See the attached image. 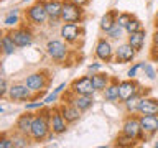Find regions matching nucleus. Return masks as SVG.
<instances>
[{"label": "nucleus", "mask_w": 158, "mask_h": 148, "mask_svg": "<svg viewBox=\"0 0 158 148\" xmlns=\"http://www.w3.org/2000/svg\"><path fill=\"white\" fill-rule=\"evenodd\" d=\"M64 96H68V99L63 97L64 102H71L73 105H76L81 112H86L94 105V97L92 96H76V94H73L71 91L68 94H64Z\"/></svg>", "instance_id": "nucleus-10"}, {"label": "nucleus", "mask_w": 158, "mask_h": 148, "mask_svg": "<svg viewBox=\"0 0 158 148\" xmlns=\"http://www.w3.org/2000/svg\"><path fill=\"white\" fill-rule=\"evenodd\" d=\"M140 84H138L135 81V77L130 79V77H127V79H123V81H120V102L123 101H127L128 97H132L133 94H137V92H140Z\"/></svg>", "instance_id": "nucleus-17"}, {"label": "nucleus", "mask_w": 158, "mask_h": 148, "mask_svg": "<svg viewBox=\"0 0 158 148\" xmlns=\"http://www.w3.org/2000/svg\"><path fill=\"white\" fill-rule=\"evenodd\" d=\"M13 143H15V148H25V146H28L30 143H28V138L27 135H23V133H18L17 132V135H13Z\"/></svg>", "instance_id": "nucleus-29"}, {"label": "nucleus", "mask_w": 158, "mask_h": 148, "mask_svg": "<svg viewBox=\"0 0 158 148\" xmlns=\"http://www.w3.org/2000/svg\"><path fill=\"white\" fill-rule=\"evenodd\" d=\"M132 18H133V15H132V13H128V12H120V13L117 15V23L120 25L122 28H125Z\"/></svg>", "instance_id": "nucleus-32"}, {"label": "nucleus", "mask_w": 158, "mask_h": 148, "mask_svg": "<svg viewBox=\"0 0 158 148\" xmlns=\"http://www.w3.org/2000/svg\"><path fill=\"white\" fill-rule=\"evenodd\" d=\"M135 54H137V51H135V49H133L130 44H128V41H127V43H122L120 46L115 49L114 58H115L117 63H132L133 58H135Z\"/></svg>", "instance_id": "nucleus-18"}, {"label": "nucleus", "mask_w": 158, "mask_h": 148, "mask_svg": "<svg viewBox=\"0 0 158 148\" xmlns=\"http://www.w3.org/2000/svg\"><path fill=\"white\" fill-rule=\"evenodd\" d=\"M0 148H15L13 138L7 135H0Z\"/></svg>", "instance_id": "nucleus-34"}, {"label": "nucleus", "mask_w": 158, "mask_h": 148, "mask_svg": "<svg viewBox=\"0 0 158 148\" xmlns=\"http://www.w3.org/2000/svg\"><path fill=\"white\" fill-rule=\"evenodd\" d=\"M143 27H142V22L138 18H135L133 17L130 22H128V25L125 27V33H135V31H138V30H142Z\"/></svg>", "instance_id": "nucleus-31"}, {"label": "nucleus", "mask_w": 158, "mask_h": 148, "mask_svg": "<svg viewBox=\"0 0 158 148\" xmlns=\"http://www.w3.org/2000/svg\"><path fill=\"white\" fill-rule=\"evenodd\" d=\"M2 48H3V54H13L15 51H17V44H15V41L12 39V36H10V33H3L2 36Z\"/></svg>", "instance_id": "nucleus-26"}, {"label": "nucleus", "mask_w": 158, "mask_h": 148, "mask_svg": "<svg viewBox=\"0 0 158 148\" xmlns=\"http://www.w3.org/2000/svg\"><path fill=\"white\" fill-rule=\"evenodd\" d=\"M69 91L76 96H94L96 87L92 84V77L91 76H81L77 79H74L69 86Z\"/></svg>", "instance_id": "nucleus-6"}, {"label": "nucleus", "mask_w": 158, "mask_h": 148, "mask_svg": "<svg viewBox=\"0 0 158 148\" xmlns=\"http://www.w3.org/2000/svg\"><path fill=\"white\" fill-rule=\"evenodd\" d=\"M140 125L145 132L147 138H152L155 133H158V115H147V113H140Z\"/></svg>", "instance_id": "nucleus-14"}, {"label": "nucleus", "mask_w": 158, "mask_h": 148, "mask_svg": "<svg viewBox=\"0 0 158 148\" xmlns=\"http://www.w3.org/2000/svg\"><path fill=\"white\" fill-rule=\"evenodd\" d=\"M84 20V8L79 7L73 0H63L61 22L64 23H81Z\"/></svg>", "instance_id": "nucleus-3"}, {"label": "nucleus", "mask_w": 158, "mask_h": 148, "mask_svg": "<svg viewBox=\"0 0 158 148\" xmlns=\"http://www.w3.org/2000/svg\"><path fill=\"white\" fill-rule=\"evenodd\" d=\"M46 53L51 59L61 63L68 56V46L64 41H61V39H49L46 43Z\"/></svg>", "instance_id": "nucleus-7"}, {"label": "nucleus", "mask_w": 158, "mask_h": 148, "mask_svg": "<svg viewBox=\"0 0 158 148\" xmlns=\"http://www.w3.org/2000/svg\"><path fill=\"white\" fill-rule=\"evenodd\" d=\"M51 132H53L51 130V107L44 105L43 109H40L38 113H35V117H33L30 138H31L33 142H44Z\"/></svg>", "instance_id": "nucleus-1"}, {"label": "nucleus", "mask_w": 158, "mask_h": 148, "mask_svg": "<svg viewBox=\"0 0 158 148\" xmlns=\"http://www.w3.org/2000/svg\"><path fill=\"white\" fill-rule=\"evenodd\" d=\"M137 140H133V138L130 137H127V135H123V133H120V135L117 137V140H115V146H135L137 145Z\"/></svg>", "instance_id": "nucleus-27"}, {"label": "nucleus", "mask_w": 158, "mask_h": 148, "mask_svg": "<svg viewBox=\"0 0 158 148\" xmlns=\"http://www.w3.org/2000/svg\"><path fill=\"white\" fill-rule=\"evenodd\" d=\"M44 8L48 13V22L51 25H56V22L61 20L63 0H44Z\"/></svg>", "instance_id": "nucleus-15"}, {"label": "nucleus", "mask_w": 158, "mask_h": 148, "mask_svg": "<svg viewBox=\"0 0 158 148\" xmlns=\"http://www.w3.org/2000/svg\"><path fill=\"white\" fill-rule=\"evenodd\" d=\"M25 84H27L33 92H41L48 87V84H49L48 72L46 71H40V72L30 74V76H27V79H25Z\"/></svg>", "instance_id": "nucleus-8"}, {"label": "nucleus", "mask_w": 158, "mask_h": 148, "mask_svg": "<svg viewBox=\"0 0 158 148\" xmlns=\"http://www.w3.org/2000/svg\"><path fill=\"white\" fill-rule=\"evenodd\" d=\"M25 17H27L28 22H31L33 25H38V27L46 23L48 13H46V8H44V0H38L31 7H28L27 12H25Z\"/></svg>", "instance_id": "nucleus-4"}, {"label": "nucleus", "mask_w": 158, "mask_h": 148, "mask_svg": "<svg viewBox=\"0 0 158 148\" xmlns=\"http://www.w3.org/2000/svg\"><path fill=\"white\" fill-rule=\"evenodd\" d=\"M58 97H59V94L53 91L51 94H48V96L44 97V104H46V105H49V104H53L54 101H58Z\"/></svg>", "instance_id": "nucleus-39"}, {"label": "nucleus", "mask_w": 158, "mask_h": 148, "mask_svg": "<svg viewBox=\"0 0 158 148\" xmlns=\"http://www.w3.org/2000/svg\"><path fill=\"white\" fill-rule=\"evenodd\" d=\"M68 125L69 123L64 120L59 107H53L51 109V130H53V133L54 135H63V133H66Z\"/></svg>", "instance_id": "nucleus-12"}, {"label": "nucleus", "mask_w": 158, "mask_h": 148, "mask_svg": "<svg viewBox=\"0 0 158 148\" xmlns=\"http://www.w3.org/2000/svg\"><path fill=\"white\" fill-rule=\"evenodd\" d=\"M58 107H59V110H61L64 120H66L68 123H76L79 118H81V113H82V112L79 110L76 105H73L71 102L61 104V105H58Z\"/></svg>", "instance_id": "nucleus-20"}, {"label": "nucleus", "mask_w": 158, "mask_h": 148, "mask_svg": "<svg viewBox=\"0 0 158 148\" xmlns=\"http://www.w3.org/2000/svg\"><path fill=\"white\" fill-rule=\"evenodd\" d=\"M102 96L107 102H115L120 101V81L117 77H112L109 86L102 91Z\"/></svg>", "instance_id": "nucleus-19"}, {"label": "nucleus", "mask_w": 158, "mask_h": 148, "mask_svg": "<svg viewBox=\"0 0 158 148\" xmlns=\"http://www.w3.org/2000/svg\"><path fill=\"white\" fill-rule=\"evenodd\" d=\"M33 117L35 113L31 110H27L22 115H18L17 122H15V130L18 133H23V135L30 137V132H31V123H33Z\"/></svg>", "instance_id": "nucleus-16"}, {"label": "nucleus", "mask_w": 158, "mask_h": 148, "mask_svg": "<svg viewBox=\"0 0 158 148\" xmlns=\"http://www.w3.org/2000/svg\"><path fill=\"white\" fill-rule=\"evenodd\" d=\"M94 54L99 61L102 63H112L114 54H115V49L112 48V44L107 41L106 38H99L96 43V48H94Z\"/></svg>", "instance_id": "nucleus-9"}, {"label": "nucleus", "mask_w": 158, "mask_h": 148, "mask_svg": "<svg viewBox=\"0 0 158 148\" xmlns=\"http://www.w3.org/2000/svg\"><path fill=\"white\" fill-rule=\"evenodd\" d=\"M117 15H118V10H115V8H112V10L104 13V17L101 18V23H99L102 31H109L117 23Z\"/></svg>", "instance_id": "nucleus-24"}, {"label": "nucleus", "mask_w": 158, "mask_h": 148, "mask_svg": "<svg viewBox=\"0 0 158 148\" xmlns=\"http://www.w3.org/2000/svg\"><path fill=\"white\" fill-rule=\"evenodd\" d=\"M153 146H155V148H158V140H156L155 143H153Z\"/></svg>", "instance_id": "nucleus-43"}, {"label": "nucleus", "mask_w": 158, "mask_h": 148, "mask_svg": "<svg viewBox=\"0 0 158 148\" xmlns=\"http://www.w3.org/2000/svg\"><path fill=\"white\" fill-rule=\"evenodd\" d=\"M31 89H30L27 84H12L8 87V94L7 96L12 99V101H30L31 99Z\"/></svg>", "instance_id": "nucleus-13"}, {"label": "nucleus", "mask_w": 158, "mask_h": 148, "mask_svg": "<svg viewBox=\"0 0 158 148\" xmlns=\"http://www.w3.org/2000/svg\"><path fill=\"white\" fill-rule=\"evenodd\" d=\"M156 20H158V12H156Z\"/></svg>", "instance_id": "nucleus-47"}, {"label": "nucleus", "mask_w": 158, "mask_h": 148, "mask_svg": "<svg viewBox=\"0 0 158 148\" xmlns=\"http://www.w3.org/2000/svg\"><path fill=\"white\" fill-rule=\"evenodd\" d=\"M152 49H150V59L152 61H158V30H155V33H153L152 36Z\"/></svg>", "instance_id": "nucleus-30"}, {"label": "nucleus", "mask_w": 158, "mask_h": 148, "mask_svg": "<svg viewBox=\"0 0 158 148\" xmlns=\"http://www.w3.org/2000/svg\"><path fill=\"white\" fill-rule=\"evenodd\" d=\"M22 2H23V3H27V2H30V0H22Z\"/></svg>", "instance_id": "nucleus-46"}, {"label": "nucleus", "mask_w": 158, "mask_h": 148, "mask_svg": "<svg viewBox=\"0 0 158 148\" xmlns=\"http://www.w3.org/2000/svg\"><path fill=\"white\" fill-rule=\"evenodd\" d=\"M107 33V36H110V38H114V39H120L122 36H123V33H125V28H122L118 23H115L114 27L109 30V31H106Z\"/></svg>", "instance_id": "nucleus-28"}, {"label": "nucleus", "mask_w": 158, "mask_h": 148, "mask_svg": "<svg viewBox=\"0 0 158 148\" xmlns=\"http://www.w3.org/2000/svg\"><path fill=\"white\" fill-rule=\"evenodd\" d=\"M122 133L137 142L147 140L145 132H143V128L140 125V118H138V115H133V113H128L125 117V120L122 123Z\"/></svg>", "instance_id": "nucleus-2"}, {"label": "nucleus", "mask_w": 158, "mask_h": 148, "mask_svg": "<svg viewBox=\"0 0 158 148\" xmlns=\"http://www.w3.org/2000/svg\"><path fill=\"white\" fill-rule=\"evenodd\" d=\"M99 69H101V63H92V64H89V66H87L89 72H97Z\"/></svg>", "instance_id": "nucleus-40"}, {"label": "nucleus", "mask_w": 158, "mask_h": 148, "mask_svg": "<svg viewBox=\"0 0 158 148\" xmlns=\"http://www.w3.org/2000/svg\"><path fill=\"white\" fill-rule=\"evenodd\" d=\"M143 66H145V61H143V63H135V64H133V66H132V68H130V69H128V71H127V77L133 79V77L137 76L138 69H143Z\"/></svg>", "instance_id": "nucleus-36"}, {"label": "nucleus", "mask_w": 158, "mask_h": 148, "mask_svg": "<svg viewBox=\"0 0 158 148\" xmlns=\"http://www.w3.org/2000/svg\"><path fill=\"white\" fill-rule=\"evenodd\" d=\"M142 97H143V91L140 89V92L133 94L132 97H128L127 101H123V105H125L127 113H137L138 112V104H140Z\"/></svg>", "instance_id": "nucleus-25"}, {"label": "nucleus", "mask_w": 158, "mask_h": 148, "mask_svg": "<svg viewBox=\"0 0 158 148\" xmlns=\"http://www.w3.org/2000/svg\"><path fill=\"white\" fill-rule=\"evenodd\" d=\"M8 82H7V79L5 77H0V99L5 97L8 94Z\"/></svg>", "instance_id": "nucleus-38"}, {"label": "nucleus", "mask_w": 158, "mask_h": 148, "mask_svg": "<svg viewBox=\"0 0 158 148\" xmlns=\"http://www.w3.org/2000/svg\"><path fill=\"white\" fill-rule=\"evenodd\" d=\"M143 72H145V76L148 79H152V81L156 77V71H155V68H153L150 63H145V66H143Z\"/></svg>", "instance_id": "nucleus-37"}, {"label": "nucleus", "mask_w": 158, "mask_h": 148, "mask_svg": "<svg viewBox=\"0 0 158 148\" xmlns=\"http://www.w3.org/2000/svg\"><path fill=\"white\" fill-rule=\"evenodd\" d=\"M10 36L15 41L18 48H25L30 46L33 43V31L30 30V27L27 25H20V27H13V30H10Z\"/></svg>", "instance_id": "nucleus-5"}, {"label": "nucleus", "mask_w": 158, "mask_h": 148, "mask_svg": "<svg viewBox=\"0 0 158 148\" xmlns=\"http://www.w3.org/2000/svg\"><path fill=\"white\" fill-rule=\"evenodd\" d=\"M82 35V28L77 23H64L61 27V38L69 44H74L81 38Z\"/></svg>", "instance_id": "nucleus-11"}, {"label": "nucleus", "mask_w": 158, "mask_h": 148, "mask_svg": "<svg viewBox=\"0 0 158 148\" xmlns=\"http://www.w3.org/2000/svg\"><path fill=\"white\" fill-rule=\"evenodd\" d=\"M2 36H3V35H0V53H3V48H2Z\"/></svg>", "instance_id": "nucleus-42"}, {"label": "nucleus", "mask_w": 158, "mask_h": 148, "mask_svg": "<svg viewBox=\"0 0 158 148\" xmlns=\"http://www.w3.org/2000/svg\"><path fill=\"white\" fill-rule=\"evenodd\" d=\"M138 113H147V115H158V99L153 97H142L138 104Z\"/></svg>", "instance_id": "nucleus-21"}, {"label": "nucleus", "mask_w": 158, "mask_h": 148, "mask_svg": "<svg viewBox=\"0 0 158 148\" xmlns=\"http://www.w3.org/2000/svg\"><path fill=\"white\" fill-rule=\"evenodd\" d=\"M0 2H2V0H0Z\"/></svg>", "instance_id": "nucleus-48"}, {"label": "nucleus", "mask_w": 158, "mask_h": 148, "mask_svg": "<svg viewBox=\"0 0 158 148\" xmlns=\"http://www.w3.org/2000/svg\"><path fill=\"white\" fill-rule=\"evenodd\" d=\"M155 30H158V20H156V23H155Z\"/></svg>", "instance_id": "nucleus-44"}, {"label": "nucleus", "mask_w": 158, "mask_h": 148, "mask_svg": "<svg viewBox=\"0 0 158 148\" xmlns=\"http://www.w3.org/2000/svg\"><path fill=\"white\" fill-rule=\"evenodd\" d=\"M73 2L76 3V5H79V7L84 8V7H87V5L91 3V0H73Z\"/></svg>", "instance_id": "nucleus-41"}, {"label": "nucleus", "mask_w": 158, "mask_h": 148, "mask_svg": "<svg viewBox=\"0 0 158 148\" xmlns=\"http://www.w3.org/2000/svg\"><path fill=\"white\" fill-rule=\"evenodd\" d=\"M91 77H92L94 87H96V92H102L104 89L109 86V82H110V79H112V76H109L107 72H101V71L92 72Z\"/></svg>", "instance_id": "nucleus-23"}, {"label": "nucleus", "mask_w": 158, "mask_h": 148, "mask_svg": "<svg viewBox=\"0 0 158 148\" xmlns=\"http://www.w3.org/2000/svg\"><path fill=\"white\" fill-rule=\"evenodd\" d=\"M145 36H147V33L143 28L135 31V33H128V44H130L137 53H140L143 44H145Z\"/></svg>", "instance_id": "nucleus-22"}, {"label": "nucleus", "mask_w": 158, "mask_h": 148, "mask_svg": "<svg viewBox=\"0 0 158 148\" xmlns=\"http://www.w3.org/2000/svg\"><path fill=\"white\" fill-rule=\"evenodd\" d=\"M2 112H3V107H2V105H0V113H2Z\"/></svg>", "instance_id": "nucleus-45"}, {"label": "nucleus", "mask_w": 158, "mask_h": 148, "mask_svg": "<svg viewBox=\"0 0 158 148\" xmlns=\"http://www.w3.org/2000/svg\"><path fill=\"white\" fill-rule=\"evenodd\" d=\"M18 13H8L7 17H5L3 20V23L7 25V27H17V23H18Z\"/></svg>", "instance_id": "nucleus-35"}, {"label": "nucleus", "mask_w": 158, "mask_h": 148, "mask_svg": "<svg viewBox=\"0 0 158 148\" xmlns=\"http://www.w3.org/2000/svg\"><path fill=\"white\" fill-rule=\"evenodd\" d=\"M46 104H44V101H31V102H27V105H25V109L27 110H40V109H43Z\"/></svg>", "instance_id": "nucleus-33"}]
</instances>
